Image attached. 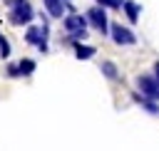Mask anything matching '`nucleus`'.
<instances>
[{"mask_svg":"<svg viewBox=\"0 0 159 151\" xmlns=\"http://www.w3.org/2000/svg\"><path fill=\"white\" fill-rule=\"evenodd\" d=\"M35 17V10L30 7L27 0H12L10 2V22L12 25H27Z\"/></svg>","mask_w":159,"mask_h":151,"instance_id":"obj_1","label":"nucleus"},{"mask_svg":"<svg viewBox=\"0 0 159 151\" xmlns=\"http://www.w3.org/2000/svg\"><path fill=\"white\" fill-rule=\"evenodd\" d=\"M87 17L84 15H80V12H70L67 17H65V30H67V35L70 37H87Z\"/></svg>","mask_w":159,"mask_h":151,"instance_id":"obj_2","label":"nucleus"},{"mask_svg":"<svg viewBox=\"0 0 159 151\" xmlns=\"http://www.w3.org/2000/svg\"><path fill=\"white\" fill-rule=\"evenodd\" d=\"M25 40H27L30 45H35L40 52H47V25L42 22V25H32V27H27Z\"/></svg>","mask_w":159,"mask_h":151,"instance_id":"obj_3","label":"nucleus"},{"mask_svg":"<svg viewBox=\"0 0 159 151\" xmlns=\"http://www.w3.org/2000/svg\"><path fill=\"white\" fill-rule=\"evenodd\" d=\"M137 87L142 89L144 97H149V99H159V77L139 74V77H137Z\"/></svg>","mask_w":159,"mask_h":151,"instance_id":"obj_4","label":"nucleus"},{"mask_svg":"<svg viewBox=\"0 0 159 151\" xmlns=\"http://www.w3.org/2000/svg\"><path fill=\"white\" fill-rule=\"evenodd\" d=\"M109 35H112V40H114L117 45H134V42H137V37H134V32H132L129 27H124V25H119V22H114V25H109Z\"/></svg>","mask_w":159,"mask_h":151,"instance_id":"obj_5","label":"nucleus"},{"mask_svg":"<svg viewBox=\"0 0 159 151\" xmlns=\"http://www.w3.org/2000/svg\"><path fill=\"white\" fill-rule=\"evenodd\" d=\"M87 20L104 35V32H109V22H107V12L102 10V7H89L87 10Z\"/></svg>","mask_w":159,"mask_h":151,"instance_id":"obj_6","label":"nucleus"},{"mask_svg":"<svg viewBox=\"0 0 159 151\" xmlns=\"http://www.w3.org/2000/svg\"><path fill=\"white\" fill-rule=\"evenodd\" d=\"M65 2H67V0H45V7H47V12H50L52 17H62V12L67 10Z\"/></svg>","mask_w":159,"mask_h":151,"instance_id":"obj_7","label":"nucleus"},{"mask_svg":"<svg viewBox=\"0 0 159 151\" xmlns=\"http://www.w3.org/2000/svg\"><path fill=\"white\" fill-rule=\"evenodd\" d=\"M122 7H124V12H127L129 22H137V20H139V10H142V7H139L137 2H132V0H124V2H122Z\"/></svg>","mask_w":159,"mask_h":151,"instance_id":"obj_8","label":"nucleus"},{"mask_svg":"<svg viewBox=\"0 0 159 151\" xmlns=\"http://www.w3.org/2000/svg\"><path fill=\"white\" fill-rule=\"evenodd\" d=\"M134 101H139V104H142L149 114H159V106L154 104L157 99H149V97H144V94H134Z\"/></svg>","mask_w":159,"mask_h":151,"instance_id":"obj_9","label":"nucleus"},{"mask_svg":"<svg viewBox=\"0 0 159 151\" xmlns=\"http://www.w3.org/2000/svg\"><path fill=\"white\" fill-rule=\"evenodd\" d=\"M94 52H97V50L89 47V45H80V42L75 45V57H77V59H89V57H94Z\"/></svg>","mask_w":159,"mask_h":151,"instance_id":"obj_10","label":"nucleus"},{"mask_svg":"<svg viewBox=\"0 0 159 151\" xmlns=\"http://www.w3.org/2000/svg\"><path fill=\"white\" fill-rule=\"evenodd\" d=\"M17 69H20V77H27L35 72V59H20L17 62Z\"/></svg>","mask_w":159,"mask_h":151,"instance_id":"obj_11","label":"nucleus"},{"mask_svg":"<svg viewBox=\"0 0 159 151\" xmlns=\"http://www.w3.org/2000/svg\"><path fill=\"white\" fill-rule=\"evenodd\" d=\"M102 74L104 77H109V79H117V67H114V62H102Z\"/></svg>","mask_w":159,"mask_h":151,"instance_id":"obj_12","label":"nucleus"},{"mask_svg":"<svg viewBox=\"0 0 159 151\" xmlns=\"http://www.w3.org/2000/svg\"><path fill=\"white\" fill-rule=\"evenodd\" d=\"M10 54V42L5 37H0V57H7Z\"/></svg>","mask_w":159,"mask_h":151,"instance_id":"obj_13","label":"nucleus"},{"mask_svg":"<svg viewBox=\"0 0 159 151\" xmlns=\"http://www.w3.org/2000/svg\"><path fill=\"white\" fill-rule=\"evenodd\" d=\"M102 7H122V2L124 0H97Z\"/></svg>","mask_w":159,"mask_h":151,"instance_id":"obj_14","label":"nucleus"},{"mask_svg":"<svg viewBox=\"0 0 159 151\" xmlns=\"http://www.w3.org/2000/svg\"><path fill=\"white\" fill-rule=\"evenodd\" d=\"M7 74H10V77H20V69H17V64H10V67H7Z\"/></svg>","mask_w":159,"mask_h":151,"instance_id":"obj_15","label":"nucleus"},{"mask_svg":"<svg viewBox=\"0 0 159 151\" xmlns=\"http://www.w3.org/2000/svg\"><path fill=\"white\" fill-rule=\"evenodd\" d=\"M154 74H157V77H159V62H157V64H154Z\"/></svg>","mask_w":159,"mask_h":151,"instance_id":"obj_16","label":"nucleus"},{"mask_svg":"<svg viewBox=\"0 0 159 151\" xmlns=\"http://www.w3.org/2000/svg\"><path fill=\"white\" fill-rule=\"evenodd\" d=\"M67 2H70V0H67Z\"/></svg>","mask_w":159,"mask_h":151,"instance_id":"obj_17","label":"nucleus"}]
</instances>
